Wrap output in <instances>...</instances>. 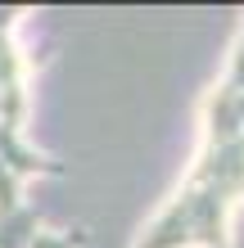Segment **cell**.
<instances>
[{
    "instance_id": "cell-3",
    "label": "cell",
    "mask_w": 244,
    "mask_h": 248,
    "mask_svg": "<svg viewBox=\"0 0 244 248\" xmlns=\"http://www.w3.org/2000/svg\"><path fill=\"white\" fill-rule=\"evenodd\" d=\"M36 230H41V217L23 203V208H14L9 217H0V248H27Z\"/></svg>"
},
{
    "instance_id": "cell-1",
    "label": "cell",
    "mask_w": 244,
    "mask_h": 248,
    "mask_svg": "<svg viewBox=\"0 0 244 248\" xmlns=\"http://www.w3.org/2000/svg\"><path fill=\"white\" fill-rule=\"evenodd\" d=\"M244 203V131L235 140H204L185 181L131 248H235L231 217Z\"/></svg>"
},
{
    "instance_id": "cell-2",
    "label": "cell",
    "mask_w": 244,
    "mask_h": 248,
    "mask_svg": "<svg viewBox=\"0 0 244 248\" xmlns=\"http://www.w3.org/2000/svg\"><path fill=\"white\" fill-rule=\"evenodd\" d=\"M14 18L18 9H0V167L9 171L14 181H27V176H59V163L46 158L41 149H32L23 136V122H27V63L18 46H14Z\"/></svg>"
},
{
    "instance_id": "cell-4",
    "label": "cell",
    "mask_w": 244,
    "mask_h": 248,
    "mask_svg": "<svg viewBox=\"0 0 244 248\" xmlns=\"http://www.w3.org/2000/svg\"><path fill=\"white\" fill-rule=\"evenodd\" d=\"M27 248H86V230H36Z\"/></svg>"
}]
</instances>
